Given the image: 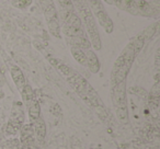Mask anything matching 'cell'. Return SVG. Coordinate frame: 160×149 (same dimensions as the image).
Wrapping results in <instances>:
<instances>
[{
	"mask_svg": "<svg viewBox=\"0 0 160 149\" xmlns=\"http://www.w3.org/2000/svg\"><path fill=\"white\" fill-rule=\"evenodd\" d=\"M66 80L68 81L73 91L79 96V98H81V100L88 107L94 109L98 113H100V111H107L104 103H103L101 97L99 96V93L96 91V89L79 72L71 69L70 72L66 76Z\"/></svg>",
	"mask_w": 160,
	"mask_h": 149,
	"instance_id": "6da1fadb",
	"label": "cell"
},
{
	"mask_svg": "<svg viewBox=\"0 0 160 149\" xmlns=\"http://www.w3.org/2000/svg\"><path fill=\"white\" fill-rule=\"evenodd\" d=\"M138 54H139V52L137 51L133 42L129 41L128 44L121 52V54L114 62L113 69L111 72V86L120 83L122 81H126L127 75L131 71L133 62Z\"/></svg>",
	"mask_w": 160,
	"mask_h": 149,
	"instance_id": "7a4b0ae2",
	"label": "cell"
},
{
	"mask_svg": "<svg viewBox=\"0 0 160 149\" xmlns=\"http://www.w3.org/2000/svg\"><path fill=\"white\" fill-rule=\"evenodd\" d=\"M111 99L118 120L122 124H127L129 116L126 98V81L111 86Z\"/></svg>",
	"mask_w": 160,
	"mask_h": 149,
	"instance_id": "3957f363",
	"label": "cell"
},
{
	"mask_svg": "<svg viewBox=\"0 0 160 149\" xmlns=\"http://www.w3.org/2000/svg\"><path fill=\"white\" fill-rule=\"evenodd\" d=\"M78 10L81 16V21H82L83 27H85V31L90 41L91 47H93L94 51H101L102 42H101L98 23H97L93 13L90 10L89 6H85L82 8H79Z\"/></svg>",
	"mask_w": 160,
	"mask_h": 149,
	"instance_id": "277c9868",
	"label": "cell"
},
{
	"mask_svg": "<svg viewBox=\"0 0 160 149\" xmlns=\"http://www.w3.org/2000/svg\"><path fill=\"white\" fill-rule=\"evenodd\" d=\"M138 16L144 18H158L159 17V1H146V0H137Z\"/></svg>",
	"mask_w": 160,
	"mask_h": 149,
	"instance_id": "5b68a950",
	"label": "cell"
},
{
	"mask_svg": "<svg viewBox=\"0 0 160 149\" xmlns=\"http://www.w3.org/2000/svg\"><path fill=\"white\" fill-rule=\"evenodd\" d=\"M93 16H94V18H96V21H98L100 27L105 31V33H108V34L113 33L114 23H113V21H112L111 17L109 16V13L105 11V9L99 10V11L94 12Z\"/></svg>",
	"mask_w": 160,
	"mask_h": 149,
	"instance_id": "8992f818",
	"label": "cell"
},
{
	"mask_svg": "<svg viewBox=\"0 0 160 149\" xmlns=\"http://www.w3.org/2000/svg\"><path fill=\"white\" fill-rule=\"evenodd\" d=\"M10 73H11V78L13 80L14 85H16L17 89L19 91L24 88V86L27 85V80H25L24 73L21 70V68L17 65H11L10 66Z\"/></svg>",
	"mask_w": 160,
	"mask_h": 149,
	"instance_id": "52a82bcc",
	"label": "cell"
},
{
	"mask_svg": "<svg viewBox=\"0 0 160 149\" xmlns=\"http://www.w3.org/2000/svg\"><path fill=\"white\" fill-rule=\"evenodd\" d=\"M86 52V58H87V62H86V67L91 71L92 73H98L101 69V64L100 60H99L98 56H97L96 52L93 49H87Z\"/></svg>",
	"mask_w": 160,
	"mask_h": 149,
	"instance_id": "ba28073f",
	"label": "cell"
},
{
	"mask_svg": "<svg viewBox=\"0 0 160 149\" xmlns=\"http://www.w3.org/2000/svg\"><path fill=\"white\" fill-rule=\"evenodd\" d=\"M33 127H34V133H35L36 137L40 140H43L46 136V124L45 121L42 117H38L36 121L33 122Z\"/></svg>",
	"mask_w": 160,
	"mask_h": 149,
	"instance_id": "9c48e42d",
	"label": "cell"
},
{
	"mask_svg": "<svg viewBox=\"0 0 160 149\" xmlns=\"http://www.w3.org/2000/svg\"><path fill=\"white\" fill-rule=\"evenodd\" d=\"M48 62H51V65L56 69V70H58L60 73H62V76H65V77H66L67 75H68V73L71 71V69H72V68H70L68 65L65 64L64 62H62L60 59H58V58L49 57Z\"/></svg>",
	"mask_w": 160,
	"mask_h": 149,
	"instance_id": "30bf717a",
	"label": "cell"
},
{
	"mask_svg": "<svg viewBox=\"0 0 160 149\" xmlns=\"http://www.w3.org/2000/svg\"><path fill=\"white\" fill-rule=\"evenodd\" d=\"M21 97H22V100H23V103L25 104V107H29L34 100H35V94H34V91L32 89V87L27 83L24 86L22 90H21Z\"/></svg>",
	"mask_w": 160,
	"mask_h": 149,
	"instance_id": "8fae6325",
	"label": "cell"
},
{
	"mask_svg": "<svg viewBox=\"0 0 160 149\" xmlns=\"http://www.w3.org/2000/svg\"><path fill=\"white\" fill-rule=\"evenodd\" d=\"M47 22V27H48L49 33L53 36L57 38H62V29H60V24L58 18L52 19V20L46 21Z\"/></svg>",
	"mask_w": 160,
	"mask_h": 149,
	"instance_id": "7c38bea8",
	"label": "cell"
},
{
	"mask_svg": "<svg viewBox=\"0 0 160 149\" xmlns=\"http://www.w3.org/2000/svg\"><path fill=\"white\" fill-rule=\"evenodd\" d=\"M27 109H28V112H29V117L32 122L36 121L41 116V105L36 99L27 107Z\"/></svg>",
	"mask_w": 160,
	"mask_h": 149,
	"instance_id": "4fadbf2b",
	"label": "cell"
},
{
	"mask_svg": "<svg viewBox=\"0 0 160 149\" xmlns=\"http://www.w3.org/2000/svg\"><path fill=\"white\" fill-rule=\"evenodd\" d=\"M70 53L78 64L86 67L87 58H86V52L83 49L79 48V47H70Z\"/></svg>",
	"mask_w": 160,
	"mask_h": 149,
	"instance_id": "5bb4252c",
	"label": "cell"
},
{
	"mask_svg": "<svg viewBox=\"0 0 160 149\" xmlns=\"http://www.w3.org/2000/svg\"><path fill=\"white\" fill-rule=\"evenodd\" d=\"M123 11L128 12L132 16H138L137 0H124V2H123Z\"/></svg>",
	"mask_w": 160,
	"mask_h": 149,
	"instance_id": "9a60e30c",
	"label": "cell"
},
{
	"mask_svg": "<svg viewBox=\"0 0 160 149\" xmlns=\"http://www.w3.org/2000/svg\"><path fill=\"white\" fill-rule=\"evenodd\" d=\"M62 11H75V5L71 0H57Z\"/></svg>",
	"mask_w": 160,
	"mask_h": 149,
	"instance_id": "2e32d148",
	"label": "cell"
},
{
	"mask_svg": "<svg viewBox=\"0 0 160 149\" xmlns=\"http://www.w3.org/2000/svg\"><path fill=\"white\" fill-rule=\"evenodd\" d=\"M12 5L19 9H25L31 5V0H11Z\"/></svg>",
	"mask_w": 160,
	"mask_h": 149,
	"instance_id": "e0dca14e",
	"label": "cell"
},
{
	"mask_svg": "<svg viewBox=\"0 0 160 149\" xmlns=\"http://www.w3.org/2000/svg\"><path fill=\"white\" fill-rule=\"evenodd\" d=\"M112 2H113V5L116 8H118L120 10H123V2H124V0H112Z\"/></svg>",
	"mask_w": 160,
	"mask_h": 149,
	"instance_id": "ac0fdd59",
	"label": "cell"
},
{
	"mask_svg": "<svg viewBox=\"0 0 160 149\" xmlns=\"http://www.w3.org/2000/svg\"><path fill=\"white\" fill-rule=\"evenodd\" d=\"M104 2H107L108 5H113V2H112V0H103Z\"/></svg>",
	"mask_w": 160,
	"mask_h": 149,
	"instance_id": "d6986e66",
	"label": "cell"
}]
</instances>
